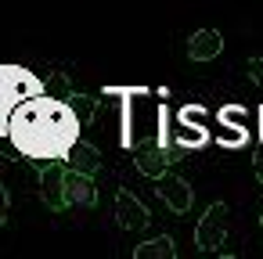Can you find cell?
I'll return each mask as SVG.
<instances>
[{"label": "cell", "instance_id": "cell-9", "mask_svg": "<svg viewBox=\"0 0 263 259\" xmlns=\"http://www.w3.org/2000/svg\"><path fill=\"white\" fill-rule=\"evenodd\" d=\"M170 162H173L170 144H152V148H141V151H137V169H141L144 176H152V180H159V176L170 169Z\"/></svg>", "mask_w": 263, "mask_h": 259}, {"label": "cell", "instance_id": "cell-11", "mask_svg": "<svg viewBox=\"0 0 263 259\" xmlns=\"http://www.w3.org/2000/svg\"><path fill=\"white\" fill-rule=\"evenodd\" d=\"M134 255H137V259H173V255H177V248H173V241H170V237H152V241L137 245V248H134Z\"/></svg>", "mask_w": 263, "mask_h": 259}, {"label": "cell", "instance_id": "cell-13", "mask_svg": "<svg viewBox=\"0 0 263 259\" xmlns=\"http://www.w3.org/2000/svg\"><path fill=\"white\" fill-rule=\"evenodd\" d=\"M177 144H180V148H198V144H205V130H202L198 123H195V126L184 123V126L177 130Z\"/></svg>", "mask_w": 263, "mask_h": 259}, {"label": "cell", "instance_id": "cell-18", "mask_svg": "<svg viewBox=\"0 0 263 259\" xmlns=\"http://www.w3.org/2000/svg\"><path fill=\"white\" fill-rule=\"evenodd\" d=\"M252 169H256V180H259V184H263V151H259V155H256V158H252Z\"/></svg>", "mask_w": 263, "mask_h": 259}, {"label": "cell", "instance_id": "cell-1", "mask_svg": "<svg viewBox=\"0 0 263 259\" xmlns=\"http://www.w3.org/2000/svg\"><path fill=\"white\" fill-rule=\"evenodd\" d=\"M11 144L33 162V166H47V162H62L69 144L80 137V123L69 112V105L62 97H44L33 94L26 101H18V108L8 119Z\"/></svg>", "mask_w": 263, "mask_h": 259}, {"label": "cell", "instance_id": "cell-6", "mask_svg": "<svg viewBox=\"0 0 263 259\" xmlns=\"http://www.w3.org/2000/svg\"><path fill=\"white\" fill-rule=\"evenodd\" d=\"M155 191H159V198H162L173 212H187V209H191V187H187V180H180V176H173V173H162Z\"/></svg>", "mask_w": 263, "mask_h": 259}, {"label": "cell", "instance_id": "cell-4", "mask_svg": "<svg viewBox=\"0 0 263 259\" xmlns=\"http://www.w3.org/2000/svg\"><path fill=\"white\" fill-rule=\"evenodd\" d=\"M62 191H65V205H80V209H87V205L98 202V187H94L90 173H80V169H65V176H62Z\"/></svg>", "mask_w": 263, "mask_h": 259}, {"label": "cell", "instance_id": "cell-7", "mask_svg": "<svg viewBox=\"0 0 263 259\" xmlns=\"http://www.w3.org/2000/svg\"><path fill=\"white\" fill-rule=\"evenodd\" d=\"M220 51H223V36L216 29H198L187 40V58L191 62H213Z\"/></svg>", "mask_w": 263, "mask_h": 259}, {"label": "cell", "instance_id": "cell-5", "mask_svg": "<svg viewBox=\"0 0 263 259\" xmlns=\"http://www.w3.org/2000/svg\"><path fill=\"white\" fill-rule=\"evenodd\" d=\"M62 176H65V166H62V162H47V166H40V198H44V205L54 209V212L65 209Z\"/></svg>", "mask_w": 263, "mask_h": 259}, {"label": "cell", "instance_id": "cell-3", "mask_svg": "<svg viewBox=\"0 0 263 259\" xmlns=\"http://www.w3.org/2000/svg\"><path fill=\"white\" fill-rule=\"evenodd\" d=\"M227 209L216 202V205H209L205 209V216L198 220V227H195V245L202 248V252H220L223 248V237H227Z\"/></svg>", "mask_w": 263, "mask_h": 259}, {"label": "cell", "instance_id": "cell-19", "mask_svg": "<svg viewBox=\"0 0 263 259\" xmlns=\"http://www.w3.org/2000/svg\"><path fill=\"white\" fill-rule=\"evenodd\" d=\"M259 119H263V108H259ZM259 126H263V123H259ZM259 133H263V130H259Z\"/></svg>", "mask_w": 263, "mask_h": 259}, {"label": "cell", "instance_id": "cell-14", "mask_svg": "<svg viewBox=\"0 0 263 259\" xmlns=\"http://www.w3.org/2000/svg\"><path fill=\"white\" fill-rule=\"evenodd\" d=\"M220 119H223V123H231L234 130H245V126H249V115H245L241 108H234V105H227V108L220 112Z\"/></svg>", "mask_w": 263, "mask_h": 259}, {"label": "cell", "instance_id": "cell-15", "mask_svg": "<svg viewBox=\"0 0 263 259\" xmlns=\"http://www.w3.org/2000/svg\"><path fill=\"white\" fill-rule=\"evenodd\" d=\"M249 79L256 87H263V58H249Z\"/></svg>", "mask_w": 263, "mask_h": 259}, {"label": "cell", "instance_id": "cell-2", "mask_svg": "<svg viewBox=\"0 0 263 259\" xmlns=\"http://www.w3.org/2000/svg\"><path fill=\"white\" fill-rule=\"evenodd\" d=\"M40 94V79L18 65H0V133L8 130L11 112L18 108V101Z\"/></svg>", "mask_w": 263, "mask_h": 259}, {"label": "cell", "instance_id": "cell-12", "mask_svg": "<svg viewBox=\"0 0 263 259\" xmlns=\"http://www.w3.org/2000/svg\"><path fill=\"white\" fill-rule=\"evenodd\" d=\"M65 105H69V112L76 115V123H87V119L98 112V101H94V97H87V94H69V97H65Z\"/></svg>", "mask_w": 263, "mask_h": 259}, {"label": "cell", "instance_id": "cell-17", "mask_svg": "<svg viewBox=\"0 0 263 259\" xmlns=\"http://www.w3.org/2000/svg\"><path fill=\"white\" fill-rule=\"evenodd\" d=\"M8 205H11V202H8V191L0 187V227H4V220H8Z\"/></svg>", "mask_w": 263, "mask_h": 259}, {"label": "cell", "instance_id": "cell-20", "mask_svg": "<svg viewBox=\"0 0 263 259\" xmlns=\"http://www.w3.org/2000/svg\"><path fill=\"white\" fill-rule=\"evenodd\" d=\"M259 227H263V216H259Z\"/></svg>", "mask_w": 263, "mask_h": 259}, {"label": "cell", "instance_id": "cell-8", "mask_svg": "<svg viewBox=\"0 0 263 259\" xmlns=\"http://www.w3.org/2000/svg\"><path fill=\"white\" fill-rule=\"evenodd\" d=\"M62 162H65V169H80V173H90V176H94V173H98V166H101V155H98V148H94V144H87V141H80V137H76V141L69 144V151H65V158H62Z\"/></svg>", "mask_w": 263, "mask_h": 259}, {"label": "cell", "instance_id": "cell-16", "mask_svg": "<svg viewBox=\"0 0 263 259\" xmlns=\"http://www.w3.org/2000/svg\"><path fill=\"white\" fill-rule=\"evenodd\" d=\"M202 119H205L202 108H184V123H198V126H202Z\"/></svg>", "mask_w": 263, "mask_h": 259}, {"label": "cell", "instance_id": "cell-10", "mask_svg": "<svg viewBox=\"0 0 263 259\" xmlns=\"http://www.w3.org/2000/svg\"><path fill=\"white\" fill-rule=\"evenodd\" d=\"M116 216H119V227H126V230L148 227V209H144L130 191H119V194H116Z\"/></svg>", "mask_w": 263, "mask_h": 259}]
</instances>
